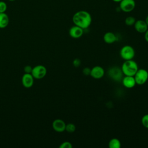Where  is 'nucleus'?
<instances>
[{"label": "nucleus", "instance_id": "obj_15", "mask_svg": "<svg viewBox=\"0 0 148 148\" xmlns=\"http://www.w3.org/2000/svg\"><path fill=\"white\" fill-rule=\"evenodd\" d=\"M9 23V17L5 13H0V28H6Z\"/></svg>", "mask_w": 148, "mask_h": 148}, {"label": "nucleus", "instance_id": "obj_21", "mask_svg": "<svg viewBox=\"0 0 148 148\" xmlns=\"http://www.w3.org/2000/svg\"><path fill=\"white\" fill-rule=\"evenodd\" d=\"M7 10L6 3L2 1H0V13H5Z\"/></svg>", "mask_w": 148, "mask_h": 148}, {"label": "nucleus", "instance_id": "obj_16", "mask_svg": "<svg viewBox=\"0 0 148 148\" xmlns=\"http://www.w3.org/2000/svg\"><path fill=\"white\" fill-rule=\"evenodd\" d=\"M108 146L109 148H120L121 144L119 139L113 138L109 140L108 143Z\"/></svg>", "mask_w": 148, "mask_h": 148}, {"label": "nucleus", "instance_id": "obj_7", "mask_svg": "<svg viewBox=\"0 0 148 148\" xmlns=\"http://www.w3.org/2000/svg\"><path fill=\"white\" fill-rule=\"evenodd\" d=\"M119 3V8L121 11L125 13L132 12L135 7L134 0H122Z\"/></svg>", "mask_w": 148, "mask_h": 148}, {"label": "nucleus", "instance_id": "obj_18", "mask_svg": "<svg viewBox=\"0 0 148 148\" xmlns=\"http://www.w3.org/2000/svg\"><path fill=\"white\" fill-rule=\"evenodd\" d=\"M76 130V126L73 123H68L66 124L65 131L69 133H73Z\"/></svg>", "mask_w": 148, "mask_h": 148}, {"label": "nucleus", "instance_id": "obj_27", "mask_svg": "<svg viewBox=\"0 0 148 148\" xmlns=\"http://www.w3.org/2000/svg\"><path fill=\"white\" fill-rule=\"evenodd\" d=\"M113 1H114V2H121L122 0H112Z\"/></svg>", "mask_w": 148, "mask_h": 148}, {"label": "nucleus", "instance_id": "obj_6", "mask_svg": "<svg viewBox=\"0 0 148 148\" xmlns=\"http://www.w3.org/2000/svg\"><path fill=\"white\" fill-rule=\"evenodd\" d=\"M47 73L46 68L42 65H38L34 68L31 72V75L34 79H43Z\"/></svg>", "mask_w": 148, "mask_h": 148}, {"label": "nucleus", "instance_id": "obj_19", "mask_svg": "<svg viewBox=\"0 0 148 148\" xmlns=\"http://www.w3.org/2000/svg\"><path fill=\"white\" fill-rule=\"evenodd\" d=\"M141 123L144 127L148 129V114H146L142 116Z\"/></svg>", "mask_w": 148, "mask_h": 148}, {"label": "nucleus", "instance_id": "obj_25", "mask_svg": "<svg viewBox=\"0 0 148 148\" xmlns=\"http://www.w3.org/2000/svg\"><path fill=\"white\" fill-rule=\"evenodd\" d=\"M144 34H145V36H144L145 39L148 43V29H147V30Z\"/></svg>", "mask_w": 148, "mask_h": 148}, {"label": "nucleus", "instance_id": "obj_4", "mask_svg": "<svg viewBox=\"0 0 148 148\" xmlns=\"http://www.w3.org/2000/svg\"><path fill=\"white\" fill-rule=\"evenodd\" d=\"M136 84L143 85L146 83L148 80V72L147 70L141 68L138 69L134 76Z\"/></svg>", "mask_w": 148, "mask_h": 148}, {"label": "nucleus", "instance_id": "obj_12", "mask_svg": "<svg viewBox=\"0 0 148 148\" xmlns=\"http://www.w3.org/2000/svg\"><path fill=\"white\" fill-rule=\"evenodd\" d=\"M134 26L135 31L140 34H144L148 29L146 23L143 20H136Z\"/></svg>", "mask_w": 148, "mask_h": 148}, {"label": "nucleus", "instance_id": "obj_24", "mask_svg": "<svg viewBox=\"0 0 148 148\" xmlns=\"http://www.w3.org/2000/svg\"><path fill=\"white\" fill-rule=\"evenodd\" d=\"M32 70V68L30 65H27L24 68V72L26 73H31Z\"/></svg>", "mask_w": 148, "mask_h": 148}, {"label": "nucleus", "instance_id": "obj_17", "mask_svg": "<svg viewBox=\"0 0 148 148\" xmlns=\"http://www.w3.org/2000/svg\"><path fill=\"white\" fill-rule=\"evenodd\" d=\"M136 21V19L133 16H128L125 19V24L127 26H132L134 25Z\"/></svg>", "mask_w": 148, "mask_h": 148}, {"label": "nucleus", "instance_id": "obj_2", "mask_svg": "<svg viewBox=\"0 0 148 148\" xmlns=\"http://www.w3.org/2000/svg\"><path fill=\"white\" fill-rule=\"evenodd\" d=\"M124 76H134L138 70V64L133 60H125L121 67Z\"/></svg>", "mask_w": 148, "mask_h": 148}, {"label": "nucleus", "instance_id": "obj_1", "mask_svg": "<svg viewBox=\"0 0 148 148\" xmlns=\"http://www.w3.org/2000/svg\"><path fill=\"white\" fill-rule=\"evenodd\" d=\"M72 21L74 25L85 29L91 25L92 17L88 12L86 10H79L73 14Z\"/></svg>", "mask_w": 148, "mask_h": 148}, {"label": "nucleus", "instance_id": "obj_26", "mask_svg": "<svg viewBox=\"0 0 148 148\" xmlns=\"http://www.w3.org/2000/svg\"><path fill=\"white\" fill-rule=\"evenodd\" d=\"M145 21V22L146 23V24H147V26H148V15L146 16V17Z\"/></svg>", "mask_w": 148, "mask_h": 148}, {"label": "nucleus", "instance_id": "obj_9", "mask_svg": "<svg viewBox=\"0 0 148 148\" xmlns=\"http://www.w3.org/2000/svg\"><path fill=\"white\" fill-rule=\"evenodd\" d=\"M84 29L82 28L74 25L71 27L69 30V36L74 39H78L82 36L83 35Z\"/></svg>", "mask_w": 148, "mask_h": 148}, {"label": "nucleus", "instance_id": "obj_11", "mask_svg": "<svg viewBox=\"0 0 148 148\" xmlns=\"http://www.w3.org/2000/svg\"><path fill=\"white\" fill-rule=\"evenodd\" d=\"M34 78L31 73H25L21 78V83L25 88H30L34 84Z\"/></svg>", "mask_w": 148, "mask_h": 148}, {"label": "nucleus", "instance_id": "obj_28", "mask_svg": "<svg viewBox=\"0 0 148 148\" xmlns=\"http://www.w3.org/2000/svg\"><path fill=\"white\" fill-rule=\"evenodd\" d=\"M8 1H14L15 0H8Z\"/></svg>", "mask_w": 148, "mask_h": 148}, {"label": "nucleus", "instance_id": "obj_23", "mask_svg": "<svg viewBox=\"0 0 148 148\" xmlns=\"http://www.w3.org/2000/svg\"><path fill=\"white\" fill-rule=\"evenodd\" d=\"M81 64V60L79 58H75L73 61V65L75 67H79Z\"/></svg>", "mask_w": 148, "mask_h": 148}, {"label": "nucleus", "instance_id": "obj_3", "mask_svg": "<svg viewBox=\"0 0 148 148\" xmlns=\"http://www.w3.org/2000/svg\"><path fill=\"white\" fill-rule=\"evenodd\" d=\"M135 55V51L132 46L125 45L120 50V56L124 60H133Z\"/></svg>", "mask_w": 148, "mask_h": 148}, {"label": "nucleus", "instance_id": "obj_14", "mask_svg": "<svg viewBox=\"0 0 148 148\" xmlns=\"http://www.w3.org/2000/svg\"><path fill=\"white\" fill-rule=\"evenodd\" d=\"M103 39L106 43L112 44L116 41L117 36L112 32H107L104 34Z\"/></svg>", "mask_w": 148, "mask_h": 148}, {"label": "nucleus", "instance_id": "obj_22", "mask_svg": "<svg viewBox=\"0 0 148 148\" xmlns=\"http://www.w3.org/2000/svg\"><path fill=\"white\" fill-rule=\"evenodd\" d=\"M83 73L85 76H89L90 75L91 72V68L89 67H85L83 69Z\"/></svg>", "mask_w": 148, "mask_h": 148}, {"label": "nucleus", "instance_id": "obj_5", "mask_svg": "<svg viewBox=\"0 0 148 148\" xmlns=\"http://www.w3.org/2000/svg\"><path fill=\"white\" fill-rule=\"evenodd\" d=\"M108 74L109 77L114 81L120 82L123 77V73L121 69L117 66H113L108 71Z\"/></svg>", "mask_w": 148, "mask_h": 148}, {"label": "nucleus", "instance_id": "obj_20", "mask_svg": "<svg viewBox=\"0 0 148 148\" xmlns=\"http://www.w3.org/2000/svg\"><path fill=\"white\" fill-rule=\"evenodd\" d=\"M72 143L69 141H65L61 143L59 146L60 148H72Z\"/></svg>", "mask_w": 148, "mask_h": 148}, {"label": "nucleus", "instance_id": "obj_8", "mask_svg": "<svg viewBox=\"0 0 148 148\" xmlns=\"http://www.w3.org/2000/svg\"><path fill=\"white\" fill-rule=\"evenodd\" d=\"M104 74L105 70L101 66L97 65L91 68V72L90 75L95 79H101L104 76Z\"/></svg>", "mask_w": 148, "mask_h": 148}, {"label": "nucleus", "instance_id": "obj_13", "mask_svg": "<svg viewBox=\"0 0 148 148\" xmlns=\"http://www.w3.org/2000/svg\"><path fill=\"white\" fill-rule=\"evenodd\" d=\"M123 86L127 88H132L136 85L135 80L133 76H125L121 80Z\"/></svg>", "mask_w": 148, "mask_h": 148}, {"label": "nucleus", "instance_id": "obj_10", "mask_svg": "<svg viewBox=\"0 0 148 148\" xmlns=\"http://www.w3.org/2000/svg\"><path fill=\"white\" fill-rule=\"evenodd\" d=\"M65 127L66 123L62 119H57L53 121L52 127L57 132H62L65 131Z\"/></svg>", "mask_w": 148, "mask_h": 148}]
</instances>
